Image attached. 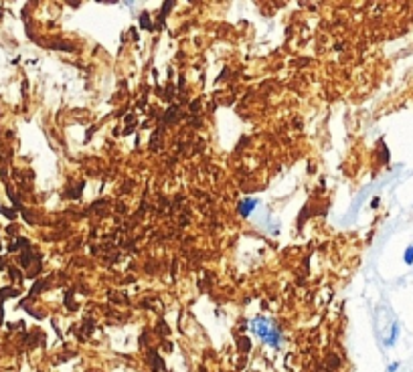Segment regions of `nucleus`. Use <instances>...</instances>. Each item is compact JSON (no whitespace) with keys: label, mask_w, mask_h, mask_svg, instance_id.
Wrapping results in <instances>:
<instances>
[{"label":"nucleus","mask_w":413,"mask_h":372,"mask_svg":"<svg viewBox=\"0 0 413 372\" xmlns=\"http://www.w3.org/2000/svg\"><path fill=\"white\" fill-rule=\"evenodd\" d=\"M251 328H253V332H255L261 340H266L268 344H273V346H278V344H280V334H278V330H275L273 324H269L268 320L257 318V320L251 322Z\"/></svg>","instance_id":"f257e3e1"},{"label":"nucleus","mask_w":413,"mask_h":372,"mask_svg":"<svg viewBox=\"0 0 413 372\" xmlns=\"http://www.w3.org/2000/svg\"><path fill=\"white\" fill-rule=\"evenodd\" d=\"M255 204H257L255 200H251V198H245V200L239 204V215H241V216H249V213L255 209Z\"/></svg>","instance_id":"f03ea898"},{"label":"nucleus","mask_w":413,"mask_h":372,"mask_svg":"<svg viewBox=\"0 0 413 372\" xmlns=\"http://www.w3.org/2000/svg\"><path fill=\"white\" fill-rule=\"evenodd\" d=\"M237 346H241V352H249V348H251V342L247 340L245 336H241V338H237Z\"/></svg>","instance_id":"7ed1b4c3"},{"label":"nucleus","mask_w":413,"mask_h":372,"mask_svg":"<svg viewBox=\"0 0 413 372\" xmlns=\"http://www.w3.org/2000/svg\"><path fill=\"white\" fill-rule=\"evenodd\" d=\"M150 360H152V366H154L156 370H162V368H164V362H162V360H160V358L156 356V352H154V350H152V352H150Z\"/></svg>","instance_id":"20e7f679"},{"label":"nucleus","mask_w":413,"mask_h":372,"mask_svg":"<svg viewBox=\"0 0 413 372\" xmlns=\"http://www.w3.org/2000/svg\"><path fill=\"white\" fill-rule=\"evenodd\" d=\"M403 261L407 265H413V245H409L405 249V255H403Z\"/></svg>","instance_id":"39448f33"},{"label":"nucleus","mask_w":413,"mask_h":372,"mask_svg":"<svg viewBox=\"0 0 413 372\" xmlns=\"http://www.w3.org/2000/svg\"><path fill=\"white\" fill-rule=\"evenodd\" d=\"M140 24H142V29H146V31L152 29V24H150V17H148V12H142V17H140Z\"/></svg>","instance_id":"423d86ee"},{"label":"nucleus","mask_w":413,"mask_h":372,"mask_svg":"<svg viewBox=\"0 0 413 372\" xmlns=\"http://www.w3.org/2000/svg\"><path fill=\"white\" fill-rule=\"evenodd\" d=\"M338 364H340V360L338 358L332 354V356H328V368H338Z\"/></svg>","instance_id":"0eeeda50"},{"label":"nucleus","mask_w":413,"mask_h":372,"mask_svg":"<svg viewBox=\"0 0 413 372\" xmlns=\"http://www.w3.org/2000/svg\"><path fill=\"white\" fill-rule=\"evenodd\" d=\"M0 213H2L4 216H8L10 220H15V216H17V213H15V211H10V209H4V206H0Z\"/></svg>","instance_id":"6e6552de"},{"label":"nucleus","mask_w":413,"mask_h":372,"mask_svg":"<svg viewBox=\"0 0 413 372\" xmlns=\"http://www.w3.org/2000/svg\"><path fill=\"white\" fill-rule=\"evenodd\" d=\"M43 287H47V283L45 281H39V283H35V287L31 289V294H37V292H41Z\"/></svg>","instance_id":"1a4fd4ad"},{"label":"nucleus","mask_w":413,"mask_h":372,"mask_svg":"<svg viewBox=\"0 0 413 372\" xmlns=\"http://www.w3.org/2000/svg\"><path fill=\"white\" fill-rule=\"evenodd\" d=\"M10 277H12V279H22V275H21L17 269H10Z\"/></svg>","instance_id":"9d476101"},{"label":"nucleus","mask_w":413,"mask_h":372,"mask_svg":"<svg viewBox=\"0 0 413 372\" xmlns=\"http://www.w3.org/2000/svg\"><path fill=\"white\" fill-rule=\"evenodd\" d=\"M397 366H399V364H391V366H389V372H395V370H397Z\"/></svg>","instance_id":"9b49d317"},{"label":"nucleus","mask_w":413,"mask_h":372,"mask_svg":"<svg viewBox=\"0 0 413 372\" xmlns=\"http://www.w3.org/2000/svg\"><path fill=\"white\" fill-rule=\"evenodd\" d=\"M2 267H4V259H2V257H0V269H2Z\"/></svg>","instance_id":"f8f14e48"},{"label":"nucleus","mask_w":413,"mask_h":372,"mask_svg":"<svg viewBox=\"0 0 413 372\" xmlns=\"http://www.w3.org/2000/svg\"><path fill=\"white\" fill-rule=\"evenodd\" d=\"M0 249H2V245H0Z\"/></svg>","instance_id":"ddd939ff"}]
</instances>
